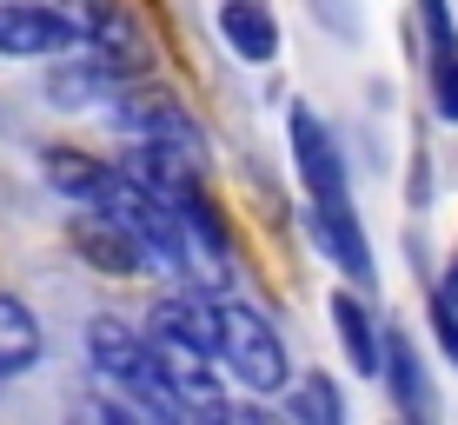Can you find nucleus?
I'll use <instances>...</instances> for the list:
<instances>
[{
  "mask_svg": "<svg viewBox=\"0 0 458 425\" xmlns=\"http://www.w3.org/2000/svg\"><path fill=\"white\" fill-rule=\"evenodd\" d=\"M47 353V333L34 319V306H27L21 293H0V379H21V372H34Z\"/></svg>",
  "mask_w": 458,
  "mask_h": 425,
  "instance_id": "9b49d317",
  "label": "nucleus"
},
{
  "mask_svg": "<svg viewBox=\"0 0 458 425\" xmlns=\"http://www.w3.org/2000/svg\"><path fill=\"white\" fill-rule=\"evenodd\" d=\"M399 425H412V419H399Z\"/></svg>",
  "mask_w": 458,
  "mask_h": 425,
  "instance_id": "a211bd4d",
  "label": "nucleus"
},
{
  "mask_svg": "<svg viewBox=\"0 0 458 425\" xmlns=\"http://www.w3.org/2000/svg\"><path fill=\"white\" fill-rule=\"evenodd\" d=\"M425 81H432V114L458 127V54H432L425 60Z\"/></svg>",
  "mask_w": 458,
  "mask_h": 425,
  "instance_id": "ddd939ff",
  "label": "nucleus"
},
{
  "mask_svg": "<svg viewBox=\"0 0 458 425\" xmlns=\"http://www.w3.org/2000/svg\"><path fill=\"white\" fill-rule=\"evenodd\" d=\"M87 47V34L54 0H0V60H60Z\"/></svg>",
  "mask_w": 458,
  "mask_h": 425,
  "instance_id": "20e7f679",
  "label": "nucleus"
},
{
  "mask_svg": "<svg viewBox=\"0 0 458 425\" xmlns=\"http://www.w3.org/2000/svg\"><path fill=\"white\" fill-rule=\"evenodd\" d=\"M286 153H293V180H299V193H306V207H352L345 147L306 100L286 106Z\"/></svg>",
  "mask_w": 458,
  "mask_h": 425,
  "instance_id": "f03ea898",
  "label": "nucleus"
},
{
  "mask_svg": "<svg viewBox=\"0 0 458 425\" xmlns=\"http://www.w3.org/2000/svg\"><path fill=\"white\" fill-rule=\"evenodd\" d=\"M213 359L252 392V399H279V392L293 386V353H286V339H279V326L266 319L259 306L226 299V293H219V345H213Z\"/></svg>",
  "mask_w": 458,
  "mask_h": 425,
  "instance_id": "f257e3e1",
  "label": "nucleus"
},
{
  "mask_svg": "<svg viewBox=\"0 0 458 425\" xmlns=\"http://www.w3.org/2000/svg\"><path fill=\"white\" fill-rule=\"evenodd\" d=\"M312 21H319L333 40H359V7L352 0H312Z\"/></svg>",
  "mask_w": 458,
  "mask_h": 425,
  "instance_id": "dca6fc26",
  "label": "nucleus"
},
{
  "mask_svg": "<svg viewBox=\"0 0 458 425\" xmlns=\"http://www.w3.org/2000/svg\"><path fill=\"white\" fill-rule=\"evenodd\" d=\"M432 293H438V299H452V306H458V253H452V266H445V273L432 279Z\"/></svg>",
  "mask_w": 458,
  "mask_h": 425,
  "instance_id": "f3484780",
  "label": "nucleus"
},
{
  "mask_svg": "<svg viewBox=\"0 0 458 425\" xmlns=\"http://www.w3.org/2000/svg\"><path fill=\"white\" fill-rule=\"evenodd\" d=\"M425 326H432L438 353L458 366V306H452V299H438V293H425Z\"/></svg>",
  "mask_w": 458,
  "mask_h": 425,
  "instance_id": "2eb2a0df",
  "label": "nucleus"
},
{
  "mask_svg": "<svg viewBox=\"0 0 458 425\" xmlns=\"http://www.w3.org/2000/svg\"><path fill=\"white\" fill-rule=\"evenodd\" d=\"M326 312H333V339H339L345 366H352L359 379H378V353H386V326H378V312H372V293H359V286H333V299H326Z\"/></svg>",
  "mask_w": 458,
  "mask_h": 425,
  "instance_id": "6e6552de",
  "label": "nucleus"
},
{
  "mask_svg": "<svg viewBox=\"0 0 458 425\" xmlns=\"http://www.w3.org/2000/svg\"><path fill=\"white\" fill-rule=\"evenodd\" d=\"M106 114H114V127L126 133V147H166V153H186V160L207 166V127H199L193 106H180L166 87L140 81L133 93H120Z\"/></svg>",
  "mask_w": 458,
  "mask_h": 425,
  "instance_id": "7ed1b4c3",
  "label": "nucleus"
},
{
  "mask_svg": "<svg viewBox=\"0 0 458 425\" xmlns=\"http://www.w3.org/2000/svg\"><path fill=\"white\" fill-rule=\"evenodd\" d=\"M419 34H425V60H432V54H458L452 0H419Z\"/></svg>",
  "mask_w": 458,
  "mask_h": 425,
  "instance_id": "4468645a",
  "label": "nucleus"
},
{
  "mask_svg": "<svg viewBox=\"0 0 458 425\" xmlns=\"http://www.w3.org/2000/svg\"><path fill=\"white\" fill-rule=\"evenodd\" d=\"M40 173H47V186H54L67 207H100L106 180H114V160H93V153H81V147H47Z\"/></svg>",
  "mask_w": 458,
  "mask_h": 425,
  "instance_id": "9d476101",
  "label": "nucleus"
},
{
  "mask_svg": "<svg viewBox=\"0 0 458 425\" xmlns=\"http://www.w3.org/2000/svg\"><path fill=\"white\" fill-rule=\"evenodd\" d=\"M213 27H219V40H226V54H233V60H246V67H273L279 47H286L273 0H219Z\"/></svg>",
  "mask_w": 458,
  "mask_h": 425,
  "instance_id": "1a4fd4ad",
  "label": "nucleus"
},
{
  "mask_svg": "<svg viewBox=\"0 0 458 425\" xmlns=\"http://www.w3.org/2000/svg\"><path fill=\"white\" fill-rule=\"evenodd\" d=\"M67 246L93 266V273H106V279H140V273H153V259L133 246V233H126L120 219H106L100 207H73V213H67Z\"/></svg>",
  "mask_w": 458,
  "mask_h": 425,
  "instance_id": "423d86ee",
  "label": "nucleus"
},
{
  "mask_svg": "<svg viewBox=\"0 0 458 425\" xmlns=\"http://www.w3.org/2000/svg\"><path fill=\"white\" fill-rule=\"evenodd\" d=\"M306 240L319 246V259L333 266L345 286H359V293L378 286V253H372V240H366L352 207H306Z\"/></svg>",
  "mask_w": 458,
  "mask_h": 425,
  "instance_id": "39448f33",
  "label": "nucleus"
},
{
  "mask_svg": "<svg viewBox=\"0 0 458 425\" xmlns=\"http://www.w3.org/2000/svg\"><path fill=\"white\" fill-rule=\"evenodd\" d=\"M378 379H386L392 405H399V419H412V425H438V386H432V372H425V353H419V339L405 333V326H386Z\"/></svg>",
  "mask_w": 458,
  "mask_h": 425,
  "instance_id": "0eeeda50",
  "label": "nucleus"
},
{
  "mask_svg": "<svg viewBox=\"0 0 458 425\" xmlns=\"http://www.w3.org/2000/svg\"><path fill=\"white\" fill-rule=\"evenodd\" d=\"M279 399H286V425H345V386L319 366L293 372V386Z\"/></svg>",
  "mask_w": 458,
  "mask_h": 425,
  "instance_id": "f8f14e48",
  "label": "nucleus"
}]
</instances>
